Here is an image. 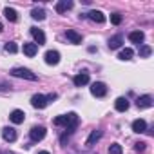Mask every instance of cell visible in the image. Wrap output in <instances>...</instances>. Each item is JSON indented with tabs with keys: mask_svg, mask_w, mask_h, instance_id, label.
I'll list each match as a JSON object with an SVG mask.
<instances>
[{
	"mask_svg": "<svg viewBox=\"0 0 154 154\" xmlns=\"http://www.w3.org/2000/svg\"><path fill=\"white\" fill-rule=\"evenodd\" d=\"M53 123H54V125H58V127H65V132L60 136V143H62V145H65V143H67V140H69V136L76 131V127H78L80 120H78V114H76V112H67V114L56 116V118L53 120Z\"/></svg>",
	"mask_w": 154,
	"mask_h": 154,
	"instance_id": "cell-1",
	"label": "cell"
},
{
	"mask_svg": "<svg viewBox=\"0 0 154 154\" xmlns=\"http://www.w3.org/2000/svg\"><path fill=\"white\" fill-rule=\"evenodd\" d=\"M58 98V94L56 93H51V94H47V96H44V94H35L33 98H31V105L35 107V109H45L51 102H54Z\"/></svg>",
	"mask_w": 154,
	"mask_h": 154,
	"instance_id": "cell-2",
	"label": "cell"
},
{
	"mask_svg": "<svg viewBox=\"0 0 154 154\" xmlns=\"http://www.w3.org/2000/svg\"><path fill=\"white\" fill-rule=\"evenodd\" d=\"M11 76H15V78H26L29 82H36L38 80V76L31 69H26V67H13L11 69Z\"/></svg>",
	"mask_w": 154,
	"mask_h": 154,
	"instance_id": "cell-3",
	"label": "cell"
},
{
	"mask_svg": "<svg viewBox=\"0 0 154 154\" xmlns=\"http://www.w3.org/2000/svg\"><path fill=\"white\" fill-rule=\"evenodd\" d=\"M91 94L96 96V98H103V96L107 94V85H105L103 82H94V84L91 85Z\"/></svg>",
	"mask_w": 154,
	"mask_h": 154,
	"instance_id": "cell-4",
	"label": "cell"
},
{
	"mask_svg": "<svg viewBox=\"0 0 154 154\" xmlns=\"http://www.w3.org/2000/svg\"><path fill=\"white\" fill-rule=\"evenodd\" d=\"M45 127H42V125H36V127H33L31 131H29V138H31V141H42L44 138H45Z\"/></svg>",
	"mask_w": 154,
	"mask_h": 154,
	"instance_id": "cell-5",
	"label": "cell"
},
{
	"mask_svg": "<svg viewBox=\"0 0 154 154\" xmlns=\"http://www.w3.org/2000/svg\"><path fill=\"white\" fill-rule=\"evenodd\" d=\"M2 138H4V141L13 143V141H17L18 134H17V131H15L13 127H4V129H2Z\"/></svg>",
	"mask_w": 154,
	"mask_h": 154,
	"instance_id": "cell-6",
	"label": "cell"
},
{
	"mask_svg": "<svg viewBox=\"0 0 154 154\" xmlns=\"http://www.w3.org/2000/svg\"><path fill=\"white\" fill-rule=\"evenodd\" d=\"M72 84L76 85V87H82V85H87L89 84V72H85V71H82V72H78L72 78Z\"/></svg>",
	"mask_w": 154,
	"mask_h": 154,
	"instance_id": "cell-7",
	"label": "cell"
},
{
	"mask_svg": "<svg viewBox=\"0 0 154 154\" xmlns=\"http://www.w3.org/2000/svg\"><path fill=\"white\" fill-rule=\"evenodd\" d=\"M152 105H154V102H152V96H149V94H143V96H140L136 100V107L138 109H149Z\"/></svg>",
	"mask_w": 154,
	"mask_h": 154,
	"instance_id": "cell-8",
	"label": "cell"
},
{
	"mask_svg": "<svg viewBox=\"0 0 154 154\" xmlns=\"http://www.w3.org/2000/svg\"><path fill=\"white\" fill-rule=\"evenodd\" d=\"M31 35H33L35 44H36L38 47L45 44V35H44V31H42V29H38V27H31Z\"/></svg>",
	"mask_w": 154,
	"mask_h": 154,
	"instance_id": "cell-9",
	"label": "cell"
},
{
	"mask_svg": "<svg viewBox=\"0 0 154 154\" xmlns=\"http://www.w3.org/2000/svg\"><path fill=\"white\" fill-rule=\"evenodd\" d=\"M65 38H67L71 44H74V45L82 44V35H80V33H76L74 29H67V31H65Z\"/></svg>",
	"mask_w": 154,
	"mask_h": 154,
	"instance_id": "cell-10",
	"label": "cell"
},
{
	"mask_svg": "<svg viewBox=\"0 0 154 154\" xmlns=\"http://www.w3.org/2000/svg\"><path fill=\"white\" fill-rule=\"evenodd\" d=\"M85 17H87L89 20L96 22V24H103V22H105V15H103L102 11H98V9H93V11H89Z\"/></svg>",
	"mask_w": 154,
	"mask_h": 154,
	"instance_id": "cell-11",
	"label": "cell"
},
{
	"mask_svg": "<svg viewBox=\"0 0 154 154\" xmlns=\"http://www.w3.org/2000/svg\"><path fill=\"white\" fill-rule=\"evenodd\" d=\"M22 51H24V54H26V56L33 58V56L38 53V45H36L35 42H26V44H24V47H22Z\"/></svg>",
	"mask_w": 154,
	"mask_h": 154,
	"instance_id": "cell-12",
	"label": "cell"
},
{
	"mask_svg": "<svg viewBox=\"0 0 154 154\" xmlns=\"http://www.w3.org/2000/svg\"><path fill=\"white\" fill-rule=\"evenodd\" d=\"M44 58H45V63H47V65H56V63L60 62V53L51 49V51H47V53H45V56H44Z\"/></svg>",
	"mask_w": 154,
	"mask_h": 154,
	"instance_id": "cell-13",
	"label": "cell"
},
{
	"mask_svg": "<svg viewBox=\"0 0 154 154\" xmlns=\"http://www.w3.org/2000/svg\"><path fill=\"white\" fill-rule=\"evenodd\" d=\"M9 120L13 122V123H24V120H26V112L24 111H20V109H15V111H11V114H9Z\"/></svg>",
	"mask_w": 154,
	"mask_h": 154,
	"instance_id": "cell-14",
	"label": "cell"
},
{
	"mask_svg": "<svg viewBox=\"0 0 154 154\" xmlns=\"http://www.w3.org/2000/svg\"><path fill=\"white\" fill-rule=\"evenodd\" d=\"M72 6H74V4H72V0H60V2L56 4V8H54V9H56V13H60V15H62V13H65V11L72 9Z\"/></svg>",
	"mask_w": 154,
	"mask_h": 154,
	"instance_id": "cell-15",
	"label": "cell"
},
{
	"mask_svg": "<svg viewBox=\"0 0 154 154\" xmlns=\"http://www.w3.org/2000/svg\"><path fill=\"white\" fill-rule=\"evenodd\" d=\"M129 105H131L129 100L123 98V96H122V98H116V102H114V109H116L118 112H125V111L129 109Z\"/></svg>",
	"mask_w": 154,
	"mask_h": 154,
	"instance_id": "cell-16",
	"label": "cell"
},
{
	"mask_svg": "<svg viewBox=\"0 0 154 154\" xmlns=\"http://www.w3.org/2000/svg\"><path fill=\"white\" fill-rule=\"evenodd\" d=\"M129 40H131L132 44L141 45V44H143V40H145V33H143V31H132V33L129 35Z\"/></svg>",
	"mask_w": 154,
	"mask_h": 154,
	"instance_id": "cell-17",
	"label": "cell"
},
{
	"mask_svg": "<svg viewBox=\"0 0 154 154\" xmlns=\"http://www.w3.org/2000/svg\"><path fill=\"white\" fill-rule=\"evenodd\" d=\"M102 136H103V131H100V129H96V131H93V132H91V136L87 138V141H85V145H87V147H93V145H94V143H96V141H98V140L102 138Z\"/></svg>",
	"mask_w": 154,
	"mask_h": 154,
	"instance_id": "cell-18",
	"label": "cell"
},
{
	"mask_svg": "<svg viewBox=\"0 0 154 154\" xmlns=\"http://www.w3.org/2000/svg\"><path fill=\"white\" fill-rule=\"evenodd\" d=\"M122 44H123V36L122 35H116V36H111L109 38V49H120L122 47Z\"/></svg>",
	"mask_w": 154,
	"mask_h": 154,
	"instance_id": "cell-19",
	"label": "cell"
},
{
	"mask_svg": "<svg viewBox=\"0 0 154 154\" xmlns=\"http://www.w3.org/2000/svg\"><path fill=\"white\" fill-rule=\"evenodd\" d=\"M132 131L138 132V134L145 132V131H147V122H145V120H134V122H132Z\"/></svg>",
	"mask_w": 154,
	"mask_h": 154,
	"instance_id": "cell-20",
	"label": "cell"
},
{
	"mask_svg": "<svg viewBox=\"0 0 154 154\" xmlns=\"http://www.w3.org/2000/svg\"><path fill=\"white\" fill-rule=\"evenodd\" d=\"M31 17H33L35 20L42 22V20L45 18V9H42V8H35V9L31 11Z\"/></svg>",
	"mask_w": 154,
	"mask_h": 154,
	"instance_id": "cell-21",
	"label": "cell"
},
{
	"mask_svg": "<svg viewBox=\"0 0 154 154\" xmlns=\"http://www.w3.org/2000/svg\"><path fill=\"white\" fill-rule=\"evenodd\" d=\"M4 15H6V18H8L9 22H17V20H18V13H17L13 8H6V9H4Z\"/></svg>",
	"mask_w": 154,
	"mask_h": 154,
	"instance_id": "cell-22",
	"label": "cell"
},
{
	"mask_svg": "<svg viewBox=\"0 0 154 154\" xmlns=\"http://www.w3.org/2000/svg\"><path fill=\"white\" fill-rule=\"evenodd\" d=\"M132 54H134V51L127 47V49H122V51H120L118 58H120V60H123V62H129V60H132Z\"/></svg>",
	"mask_w": 154,
	"mask_h": 154,
	"instance_id": "cell-23",
	"label": "cell"
},
{
	"mask_svg": "<svg viewBox=\"0 0 154 154\" xmlns=\"http://www.w3.org/2000/svg\"><path fill=\"white\" fill-rule=\"evenodd\" d=\"M138 53H140V56H141V58H149V56L152 54V49H150L149 45H140Z\"/></svg>",
	"mask_w": 154,
	"mask_h": 154,
	"instance_id": "cell-24",
	"label": "cell"
},
{
	"mask_svg": "<svg viewBox=\"0 0 154 154\" xmlns=\"http://www.w3.org/2000/svg\"><path fill=\"white\" fill-rule=\"evenodd\" d=\"M4 49H6V53H11V54H15V53L18 51V45H17L15 42H8V44L4 45Z\"/></svg>",
	"mask_w": 154,
	"mask_h": 154,
	"instance_id": "cell-25",
	"label": "cell"
},
{
	"mask_svg": "<svg viewBox=\"0 0 154 154\" xmlns=\"http://www.w3.org/2000/svg\"><path fill=\"white\" fill-rule=\"evenodd\" d=\"M109 154H123L122 145H120V143H112V145L109 147Z\"/></svg>",
	"mask_w": 154,
	"mask_h": 154,
	"instance_id": "cell-26",
	"label": "cell"
},
{
	"mask_svg": "<svg viewBox=\"0 0 154 154\" xmlns=\"http://www.w3.org/2000/svg\"><path fill=\"white\" fill-rule=\"evenodd\" d=\"M111 22H112L114 26H120V24H122V15H120V13H112V15H111Z\"/></svg>",
	"mask_w": 154,
	"mask_h": 154,
	"instance_id": "cell-27",
	"label": "cell"
},
{
	"mask_svg": "<svg viewBox=\"0 0 154 154\" xmlns=\"http://www.w3.org/2000/svg\"><path fill=\"white\" fill-rule=\"evenodd\" d=\"M134 150H136V152H143V150H145V143H143V141L134 143Z\"/></svg>",
	"mask_w": 154,
	"mask_h": 154,
	"instance_id": "cell-28",
	"label": "cell"
},
{
	"mask_svg": "<svg viewBox=\"0 0 154 154\" xmlns=\"http://www.w3.org/2000/svg\"><path fill=\"white\" fill-rule=\"evenodd\" d=\"M38 154H49V152H47V150H40Z\"/></svg>",
	"mask_w": 154,
	"mask_h": 154,
	"instance_id": "cell-29",
	"label": "cell"
},
{
	"mask_svg": "<svg viewBox=\"0 0 154 154\" xmlns=\"http://www.w3.org/2000/svg\"><path fill=\"white\" fill-rule=\"evenodd\" d=\"M2 154H15V152H11V150H6V152H2Z\"/></svg>",
	"mask_w": 154,
	"mask_h": 154,
	"instance_id": "cell-30",
	"label": "cell"
},
{
	"mask_svg": "<svg viewBox=\"0 0 154 154\" xmlns=\"http://www.w3.org/2000/svg\"><path fill=\"white\" fill-rule=\"evenodd\" d=\"M2 29H4V27H2V24H0V33H2Z\"/></svg>",
	"mask_w": 154,
	"mask_h": 154,
	"instance_id": "cell-31",
	"label": "cell"
}]
</instances>
